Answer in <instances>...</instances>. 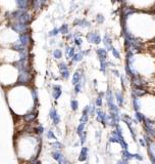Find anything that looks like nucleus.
<instances>
[{
  "label": "nucleus",
  "instance_id": "1",
  "mask_svg": "<svg viewBox=\"0 0 155 164\" xmlns=\"http://www.w3.org/2000/svg\"><path fill=\"white\" fill-rule=\"evenodd\" d=\"M87 38H88V40H89L90 42H93V43H95V44H98V43H100V42H101L100 36L98 34H96V33L88 34Z\"/></svg>",
  "mask_w": 155,
  "mask_h": 164
},
{
  "label": "nucleus",
  "instance_id": "2",
  "mask_svg": "<svg viewBox=\"0 0 155 164\" xmlns=\"http://www.w3.org/2000/svg\"><path fill=\"white\" fill-rule=\"evenodd\" d=\"M97 55L99 56L100 62L106 61V58H107V52H106V49L99 48V49H97Z\"/></svg>",
  "mask_w": 155,
  "mask_h": 164
},
{
  "label": "nucleus",
  "instance_id": "3",
  "mask_svg": "<svg viewBox=\"0 0 155 164\" xmlns=\"http://www.w3.org/2000/svg\"><path fill=\"white\" fill-rule=\"evenodd\" d=\"M60 71H61V76L63 78H68L69 72H68V68L65 64H60Z\"/></svg>",
  "mask_w": 155,
  "mask_h": 164
},
{
  "label": "nucleus",
  "instance_id": "4",
  "mask_svg": "<svg viewBox=\"0 0 155 164\" xmlns=\"http://www.w3.org/2000/svg\"><path fill=\"white\" fill-rule=\"evenodd\" d=\"M52 95H53V98H54L55 99H57L60 96V95H61V88L58 86V85H55V86L53 87Z\"/></svg>",
  "mask_w": 155,
  "mask_h": 164
},
{
  "label": "nucleus",
  "instance_id": "5",
  "mask_svg": "<svg viewBox=\"0 0 155 164\" xmlns=\"http://www.w3.org/2000/svg\"><path fill=\"white\" fill-rule=\"evenodd\" d=\"M50 116H51V119L53 122H54V124H58V122H59V116H58L57 112H56L55 110H51Z\"/></svg>",
  "mask_w": 155,
  "mask_h": 164
},
{
  "label": "nucleus",
  "instance_id": "6",
  "mask_svg": "<svg viewBox=\"0 0 155 164\" xmlns=\"http://www.w3.org/2000/svg\"><path fill=\"white\" fill-rule=\"evenodd\" d=\"M24 118H25L27 122H31L36 118V113H28V114L24 115Z\"/></svg>",
  "mask_w": 155,
  "mask_h": 164
},
{
  "label": "nucleus",
  "instance_id": "7",
  "mask_svg": "<svg viewBox=\"0 0 155 164\" xmlns=\"http://www.w3.org/2000/svg\"><path fill=\"white\" fill-rule=\"evenodd\" d=\"M87 154H88V149H87L86 147H84V148L82 149V151H81V155H80V160H81V161L86 160Z\"/></svg>",
  "mask_w": 155,
  "mask_h": 164
},
{
  "label": "nucleus",
  "instance_id": "8",
  "mask_svg": "<svg viewBox=\"0 0 155 164\" xmlns=\"http://www.w3.org/2000/svg\"><path fill=\"white\" fill-rule=\"evenodd\" d=\"M122 158H125V159L129 161V160L133 159V158H134V154H131V153L128 151L127 149H125V151L122 152Z\"/></svg>",
  "mask_w": 155,
  "mask_h": 164
},
{
  "label": "nucleus",
  "instance_id": "9",
  "mask_svg": "<svg viewBox=\"0 0 155 164\" xmlns=\"http://www.w3.org/2000/svg\"><path fill=\"white\" fill-rule=\"evenodd\" d=\"M133 106H134V109L136 111H139L140 110V103H139V99L137 96H133Z\"/></svg>",
  "mask_w": 155,
  "mask_h": 164
},
{
  "label": "nucleus",
  "instance_id": "10",
  "mask_svg": "<svg viewBox=\"0 0 155 164\" xmlns=\"http://www.w3.org/2000/svg\"><path fill=\"white\" fill-rule=\"evenodd\" d=\"M104 44H105V46H106V48H108V50H111L112 48V45H111V40L108 38L107 36H105L104 37Z\"/></svg>",
  "mask_w": 155,
  "mask_h": 164
},
{
  "label": "nucleus",
  "instance_id": "11",
  "mask_svg": "<svg viewBox=\"0 0 155 164\" xmlns=\"http://www.w3.org/2000/svg\"><path fill=\"white\" fill-rule=\"evenodd\" d=\"M80 79H81V75H80V73H78V72L77 73H74V77H73V84L76 85L77 83H79Z\"/></svg>",
  "mask_w": 155,
  "mask_h": 164
},
{
  "label": "nucleus",
  "instance_id": "12",
  "mask_svg": "<svg viewBox=\"0 0 155 164\" xmlns=\"http://www.w3.org/2000/svg\"><path fill=\"white\" fill-rule=\"evenodd\" d=\"M116 99H117V103H119V106H122V104H124V96L122 95L121 92L116 93Z\"/></svg>",
  "mask_w": 155,
  "mask_h": 164
},
{
  "label": "nucleus",
  "instance_id": "13",
  "mask_svg": "<svg viewBox=\"0 0 155 164\" xmlns=\"http://www.w3.org/2000/svg\"><path fill=\"white\" fill-rule=\"evenodd\" d=\"M74 55V48H68V50H66V56H68V59H73Z\"/></svg>",
  "mask_w": 155,
  "mask_h": 164
},
{
  "label": "nucleus",
  "instance_id": "14",
  "mask_svg": "<svg viewBox=\"0 0 155 164\" xmlns=\"http://www.w3.org/2000/svg\"><path fill=\"white\" fill-rule=\"evenodd\" d=\"M136 118H137V120L139 121V122H143L145 116H144L143 114H141L139 111H136Z\"/></svg>",
  "mask_w": 155,
  "mask_h": 164
},
{
  "label": "nucleus",
  "instance_id": "15",
  "mask_svg": "<svg viewBox=\"0 0 155 164\" xmlns=\"http://www.w3.org/2000/svg\"><path fill=\"white\" fill-rule=\"evenodd\" d=\"M71 109L74 110V111H76L79 108V103H78V101L76 99H73V101L71 102Z\"/></svg>",
  "mask_w": 155,
  "mask_h": 164
},
{
  "label": "nucleus",
  "instance_id": "16",
  "mask_svg": "<svg viewBox=\"0 0 155 164\" xmlns=\"http://www.w3.org/2000/svg\"><path fill=\"white\" fill-rule=\"evenodd\" d=\"M53 55H54L55 59H60L61 55H62V52H61L60 49H55L54 52H53Z\"/></svg>",
  "mask_w": 155,
  "mask_h": 164
},
{
  "label": "nucleus",
  "instance_id": "17",
  "mask_svg": "<svg viewBox=\"0 0 155 164\" xmlns=\"http://www.w3.org/2000/svg\"><path fill=\"white\" fill-rule=\"evenodd\" d=\"M82 59H83L82 53H78V55L74 53V55L73 56V61H74V62H80V61H82Z\"/></svg>",
  "mask_w": 155,
  "mask_h": 164
},
{
  "label": "nucleus",
  "instance_id": "18",
  "mask_svg": "<svg viewBox=\"0 0 155 164\" xmlns=\"http://www.w3.org/2000/svg\"><path fill=\"white\" fill-rule=\"evenodd\" d=\"M84 128H85V123H82L81 122V124H80L79 126H78V133H79V136L81 134L82 132H84Z\"/></svg>",
  "mask_w": 155,
  "mask_h": 164
},
{
  "label": "nucleus",
  "instance_id": "19",
  "mask_svg": "<svg viewBox=\"0 0 155 164\" xmlns=\"http://www.w3.org/2000/svg\"><path fill=\"white\" fill-rule=\"evenodd\" d=\"M111 52H112V55H113L114 56H115L116 59H119V56H121V55H119V52H117V50L115 49V48H112Z\"/></svg>",
  "mask_w": 155,
  "mask_h": 164
},
{
  "label": "nucleus",
  "instance_id": "20",
  "mask_svg": "<svg viewBox=\"0 0 155 164\" xmlns=\"http://www.w3.org/2000/svg\"><path fill=\"white\" fill-rule=\"evenodd\" d=\"M47 136H48L49 139H53V141H54V139H56L55 136H54V134H53V131H48V132H47Z\"/></svg>",
  "mask_w": 155,
  "mask_h": 164
},
{
  "label": "nucleus",
  "instance_id": "21",
  "mask_svg": "<svg viewBox=\"0 0 155 164\" xmlns=\"http://www.w3.org/2000/svg\"><path fill=\"white\" fill-rule=\"evenodd\" d=\"M96 105H97L98 107H101L102 106V99L100 98H97V99H96Z\"/></svg>",
  "mask_w": 155,
  "mask_h": 164
},
{
  "label": "nucleus",
  "instance_id": "22",
  "mask_svg": "<svg viewBox=\"0 0 155 164\" xmlns=\"http://www.w3.org/2000/svg\"><path fill=\"white\" fill-rule=\"evenodd\" d=\"M134 158H136V159H138V160H143V157L141 156L140 154H134Z\"/></svg>",
  "mask_w": 155,
  "mask_h": 164
},
{
  "label": "nucleus",
  "instance_id": "23",
  "mask_svg": "<svg viewBox=\"0 0 155 164\" xmlns=\"http://www.w3.org/2000/svg\"><path fill=\"white\" fill-rule=\"evenodd\" d=\"M76 44L77 45H81L82 44V40L80 39V38H77L76 39Z\"/></svg>",
  "mask_w": 155,
  "mask_h": 164
},
{
  "label": "nucleus",
  "instance_id": "24",
  "mask_svg": "<svg viewBox=\"0 0 155 164\" xmlns=\"http://www.w3.org/2000/svg\"><path fill=\"white\" fill-rule=\"evenodd\" d=\"M139 142H140V144H141V145H142V146H143V147H146V142H144V141H143V139H139Z\"/></svg>",
  "mask_w": 155,
  "mask_h": 164
},
{
  "label": "nucleus",
  "instance_id": "25",
  "mask_svg": "<svg viewBox=\"0 0 155 164\" xmlns=\"http://www.w3.org/2000/svg\"><path fill=\"white\" fill-rule=\"evenodd\" d=\"M113 73L115 74V76H119V71H113Z\"/></svg>",
  "mask_w": 155,
  "mask_h": 164
}]
</instances>
